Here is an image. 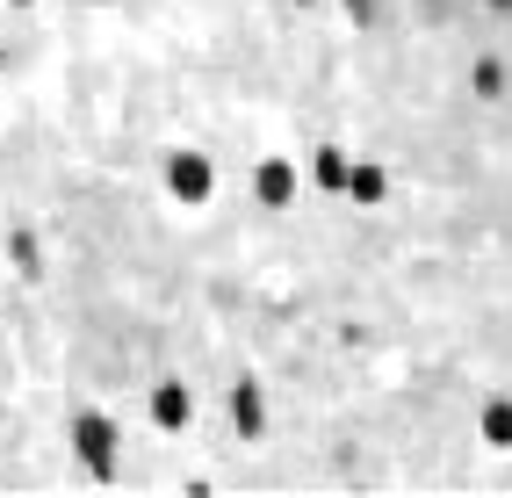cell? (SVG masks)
Returning a JSON list of instances; mask_svg holds the SVG:
<instances>
[{
  "label": "cell",
  "mask_w": 512,
  "mask_h": 498,
  "mask_svg": "<svg viewBox=\"0 0 512 498\" xmlns=\"http://www.w3.org/2000/svg\"><path fill=\"white\" fill-rule=\"evenodd\" d=\"M73 455H80V470L94 484H109L123 470V434H116V419L109 412H73Z\"/></svg>",
  "instance_id": "1"
},
{
  "label": "cell",
  "mask_w": 512,
  "mask_h": 498,
  "mask_svg": "<svg viewBox=\"0 0 512 498\" xmlns=\"http://www.w3.org/2000/svg\"><path fill=\"white\" fill-rule=\"evenodd\" d=\"M166 195H174L181 210H202L217 195V166H210V152H166Z\"/></svg>",
  "instance_id": "2"
},
{
  "label": "cell",
  "mask_w": 512,
  "mask_h": 498,
  "mask_svg": "<svg viewBox=\"0 0 512 498\" xmlns=\"http://www.w3.org/2000/svg\"><path fill=\"white\" fill-rule=\"evenodd\" d=\"M253 195H260V210H289L296 203V159L289 152H267L253 166Z\"/></svg>",
  "instance_id": "3"
},
{
  "label": "cell",
  "mask_w": 512,
  "mask_h": 498,
  "mask_svg": "<svg viewBox=\"0 0 512 498\" xmlns=\"http://www.w3.org/2000/svg\"><path fill=\"white\" fill-rule=\"evenodd\" d=\"M224 412H231V426H238V441H260V434H267V397H260L253 376H238V383H231Z\"/></svg>",
  "instance_id": "4"
},
{
  "label": "cell",
  "mask_w": 512,
  "mask_h": 498,
  "mask_svg": "<svg viewBox=\"0 0 512 498\" xmlns=\"http://www.w3.org/2000/svg\"><path fill=\"white\" fill-rule=\"evenodd\" d=\"M188 419H195V390L174 383V376L152 383V426H159V434H188Z\"/></svg>",
  "instance_id": "5"
},
{
  "label": "cell",
  "mask_w": 512,
  "mask_h": 498,
  "mask_svg": "<svg viewBox=\"0 0 512 498\" xmlns=\"http://www.w3.org/2000/svg\"><path fill=\"white\" fill-rule=\"evenodd\" d=\"M311 181L325 195H347L354 188V152L347 145H311Z\"/></svg>",
  "instance_id": "6"
},
{
  "label": "cell",
  "mask_w": 512,
  "mask_h": 498,
  "mask_svg": "<svg viewBox=\"0 0 512 498\" xmlns=\"http://www.w3.org/2000/svg\"><path fill=\"white\" fill-rule=\"evenodd\" d=\"M347 203H354V210H383V203H390V174H383L375 159H354V188H347Z\"/></svg>",
  "instance_id": "7"
},
{
  "label": "cell",
  "mask_w": 512,
  "mask_h": 498,
  "mask_svg": "<svg viewBox=\"0 0 512 498\" xmlns=\"http://www.w3.org/2000/svg\"><path fill=\"white\" fill-rule=\"evenodd\" d=\"M476 434H484V448H512V397H484Z\"/></svg>",
  "instance_id": "8"
},
{
  "label": "cell",
  "mask_w": 512,
  "mask_h": 498,
  "mask_svg": "<svg viewBox=\"0 0 512 498\" xmlns=\"http://www.w3.org/2000/svg\"><path fill=\"white\" fill-rule=\"evenodd\" d=\"M469 94H476V102H505V65L498 58H476L469 65Z\"/></svg>",
  "instance_id": "9"
},
{
  "label": "cell",
  "mask_w": 512,
  "mask_h": 498,
  "mask_svg": "<svg viewBox=\"0 0 512 498\" xmlns=\"http://www.w3.org/2000/svg\"><path fill=\"white\" fill-rule=\"evenodd\" d=\"M8 260H15V275H29V282L44 275V253H37V239H29V231H8Z\"/></svg>",
  "instance_id": "10"
},
{
  "label": "cell",
  "mask_w": 512,
  "mask_h": 498,
  "mask_svg": "<svg viewBox=\"0 0 512 498\" xmlns=\"http://www.w3.org/2000/svg\"><path fill=\"white\" fill-rule=\"evenodd\" d=\"M339 8H347V15H354L361 29H375V0H339Z\"/></svg>",
  "instance_id": "11"
},
{
  "label": "cell",
  "mask_w": 512,
  "mask_h": 498,
  "mask_svg": "<svg viewBox=\"0 0 512 498\" xmlns=\"http://www.w3.org/2000/svg\"><path fill=\"white\" fill-rule=\"evenodd\" d=\"M484 8H498V15H512V0H484Z\"/></svg>",
  "instance_id": "12"
},
{
  "label": "cell",
  "mask_w": 512,
  "mask_h": 498,
  "mask_svg": "<svg viewBox=\"0 0 512 498\" xmlns=\"http://www.w3.org/2000/svg\"><path fill=\"white\" fill-rule=\"evenodd\" d=\"M15 8H29V0H15Z\"/></svg>",
  "instance_id": "13"
}]
</instances>
